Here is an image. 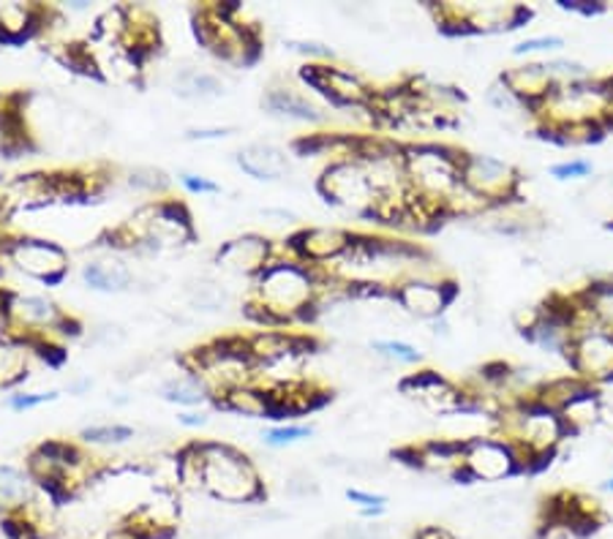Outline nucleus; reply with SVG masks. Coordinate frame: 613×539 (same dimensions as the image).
I'll list each match as a JSON object with an SVG mask.
<instances>
[{"mask_svg":"<svg viewBox=\"0 0 613 539\" xmlns=\"http://www.w3.org/2000/svg\"><path fill=\"white\" fill-rule=\"evenodd\" d=\"M499 83L516 93L520 101L529 104L531 112L540 107L542 98L553 88V79L548 74L546 63H524V66L507 68V72L499 74Z\"/></svg>","mask_w":613,"mask_h":539,"instance_id":"16","label":"nucleus"},{"mask_svg":"<svg viewBox=\"0 0 613 539\" xmlns=\"http://www.w3.org/2000/svg\"><path fill=\"white\" fill-rule=\"evenodd\" d=\"M57 398V390H47V392H20V396H11L9 398V409L14 411H31L39 409V406L52 403Z\"/></svg>","mask_w":613,"mask_h":539,"instance_id":"33","label":"nucleus"},{"mask_svg":"<svg viewBox=\"0 0 613 539\" xmlns=\"http://www.w3.org/2000/svg\"><path fill=\"white\" fill-rule=\"evenodd\" d=\"M300 79L309 88L320 93V96H325L327 101L335 104V107H374V90L363 83L361 74L349 72V68L327 66V63H309L300 72Z\"/></svg>","mask_w":613,"mask_h":539,"instance_id":"8","label":"nucleus"},{"mask_svg":"<svg viewBox=\"0 0 613 539\" xmlns=\"http://www.w3.org/2000/svg\"><path fill=\"white\" fill-rule=\"evenodd\" d=\"M352 237L355 235L341 226H309L289 237L287 257L311 265V268H325L349 248Z\"/></svg>","mask_w":613,"mask_h":539,"instance_id":"11","label":"nucleus"},{"mask_svg":"<svg viewBox=\"0 0 613 539\" xmlns=\"http://www.w3.org/2000/svg\"><path fill=\"white\" fill-rule=\"evenodd\" d=\"M172 90L186 101H211V98L227 93V83L222 79V74L200 66H186L175 68V74H172Z\"/></svg>","mask_w":613,"mask_h":539,"instance_id":"19","label":"nucleus"},{"mask_svg":"<svg viewBox=\"0 0 613 539\" xmlns=\"http://www.w3.org/2000/svg\"><path fill=\"white\" fill-rule=\"evenodd\" d=\"M564 46L562 36H535V39H524L513 46V55H537V52H557Z\"/></svg>","mask_w":613,"mask_h":539,"instance_id":"30","label":"nucleus"},{"mask_svg":"<svg viewBox=\"0 0 613 539\" xmlns=\"http://www.w3.org/2000/svg\"><path fill=\"white\" fill-rule=\"evenodd\" d=\"M283 491H287L292 498H309V496L320 494V485H316V479L311 477L309 472H292L287 477Z\"/></svg>","mask_w":613,"mask_h":539,"instance_id":"31","label":"nucleus"},{"mask_svg":"<svg viewBox=\"0 0 613 539\" xmlns=\"http://www.w3.org/2000/svg\"><path fill=\"white\" fill-rule=\"evenodd\" d=\"M551 177L553 180H583L592 175V161H583V159H570V161H562V164H553L551 170Z\"/></svg>","mask_w":613,"mask_h":539,"instance_id":"32","label":"nucleus"},{"mask_svg":"<svg viewBox=\"0 0 613 539\" xmlns=\"http://www.w3.org/2000/svg\"><path fill=\"white\" fill-rule=\"evenodd\" d=\"M191 450L200 466L202 494L227 507L262 502V474L240 448L229 442H194Z\"/></svg>","mask_w":613,"mask_h":539,"instance_id":"2","label":"nucleus"},{"mask_svg":"<svg viewBox=\"0 0 613 539\" xmlns=\"http://www.w3.org/2000/svg\"><path fill=\"white\" fill-rule=\"evenodd\" d=\"M346 498L361 509L363 518L374 520L379 515H385L387 509V496L385 494H374V491H361V488H346Z\"/></svg>","mask_w":613,"mask_h":539,"instance_id":"29","label":"nucleus"},{"mask_svg":"<svg viewBox=\"0 0 613 539\" xmlns=\"http://www.w3.org/2000/svg\"><path fill=\"white\" fill-rule=\"evenodd\" d=\"M104 539H140V537H137L131 529H126V526H118V529H112L109 535H104Z\"/></svg>","mask_w":613,"mask_h":539,"instance_id":"41","label":"nucleus"},{"mask_svg":"<svg viewBox=\"0 0 613 539\" xmlns=\"http://www.w3.org/2000/svg\"><path fill=\"white\" fill-rule=\"evenodd\" d=\"M33 344L22 338H0V387H11L28 376Z\"/></svg>","mask_w":613,"mask_h":539,"instance_id":"21","label":"nucleus"},{"mask_svg":"<svg viewBox=\"0 0 613 539\" xmlns=\"http://www.w3.org/2000/svg\"><path fill=\"white\" fill-rule=\"evenodd\" d=\"M372 355L385 365H418L423 359V352L401 338H374Z\"/></svg>","mask_w":613,"mask_h":539,"instance_id":"25","label":"nucleus"},{"mask_svg":"<svg viewBox=\"0 0 613 539\" xmlns=\"http://www.w3.org/2000/svg\"><path fill=\"white\" fill-rule=\"evenodd\" d=\"M137 431L131 425H120V422H101V425H88L79 431V439L90 448H126L135 442Z\"/></svg>","mask_w":613,"mask_h":539,"instance_id":"24","label":"nucleus"},{"mask_svg":"<svg viewBox=\"0 0 613 539\" xmlns=\"http://www.w3.org/2000/svg\"><path fill=\"white\" fill-rule=\"evenodd\" d=\"M227 134H229L227 129H194L189 131V139H222Z\"/></svg>","mask_w":613,"mask_h":539,"instance_id":"40","label":"nucleus"},{"mask_svg":"<svg viewBox=\"0 0 613 539\" xmlns=\"http://www.w3.org/2000/svg\"><path fill=\"white\" fill-rule=\"evenodd\" d=\"M262 107L276 118L294 120V123H322L327 118L322 107L292 88H273L262 98Z\"/></svg>","mask_w":613,"mask_h":539,"instance_id":"17","label":"nucleus"},{"mask_svg":"<svg viewBox=\"0 0 613 539\" xmlns=\"http://www.w3.org/2000/svg\"><path fill=\"white\" fill-rule=\"evenodd\" d=\"M461 183L474 200L483 202L485 211H496L518 200L520 172L510 161L496 159V155L464 153L461 155Z\"/></svg>","mask_w":613,"mask_h":539,"instance_id":"3","label":"nucleus"},{"mask_svg":"<svg viewBox=\"0 0 613 539\" xmlns=\"http://www.w3.org/2000/svg\"><path fill=\"white\" fill-rule=\"evenodd\" d=\"M283 46L292 52H298V55H305V57H316V61H333L335 52L331 46L320 44V42H305V39H289V42H283Z\"/></svg>","mask_w":613,"mask_h":539,"instance_id":"34","label":"nucleus"},{"mask_svg":"<svg viewBox=\"0 0 613 539\" xmlns=\"http://www.w3.org/2000/svg\"><path fill=\"white\" fill-rule=\"evenodd\" d=\"M455 298H459V289L444 278H409L392 289V303L423 322L448 316V309L455 303Z\"/></svg>","mask_w":613,"mask_h":539,"instance_id":"9","label":"nucleus"},{"mask_svg":"<svg viewBox=\"0 0 613 539\" xmlns=\"http://www.w3.org/2000/svg\"><path fill=\"white\" fill-rule=\"evenodd\" d=\"M181 185L189 191V194H196V196H216V194H222V185L213 183V180H207V177H202V175H194V172H183Z\"/></svg>","mask_w":613,"mask_h":539,"instance_id":"35","label":"nucleus"},{"mask_svg":"<svg viewBox=\"0 0 613 539\" xmlns=\"http://www.w3.org/2000/svg\"><path fill=\"white\" fill-rule=\"evenodd\" d=\"M583 311H587L589 319H592L598 327L611 330L613 333V281H598V283H589L581 294Z\"/></svg>","mask_w":613,"mask_h":539,"instance_id":"23","label":"nucleus"},{"mask_svg":"<svg viewBox=\"0 0 613 539\" xmlns=\"http://www.w3.org/2000/svg\"><path fill=\"white\" fill-rule=\"evenodd\" d=\"M316 188H320V194L325 196V202H331L333 207H341V211H349L363 218H372L374 207H377L379 202L372 175H368L366 164H363L357 155L355 159L331 161L327 170L322 172Z\"/></svg>","mask_w":613,"mask_h":539,"instance_id":"4","label":"nucleus"},{"mask_svg":"<svg viewBox=\"0 0 613 539\" xmlns=\"http://www.w3.org/2000/svg\"><path fill=\"white\" fill-rule=\"evenodd\" d=\"M79 281H83L90 292L120 294L135 287L137 276L135 268L129 265V259L120 257L118 251H109L96 259H88V262L79 268Z\"/></svg>","mask_w":613,"mask_h":539,"instance_id":"13","label":"nucleus"},{"mask_svg":"<svg viewBox=\"0 0 613 539\" xmlns=\"http://www.w3.org/2000/svg\"><path fill=\"white\" fill-rule=\"evenodd\" d=\"M159 392L166 403L183 406V409H202L207 401L216 398L211 385H207L200 374H194V370H183V374L170 376V379L159 387Z\"/></svg>","mask_w":613,"mask_h":539,"instance_id":"20","label":"nucleus"},{"mask_svg":"<svg viewBox=\"0 0 613 539\" xmlns=\"http://www.w3.org/2000/svg\"><path fill=\"white\" fill-rule=\"evenodd\" d=\"M415 539H459V537H455L450 529H444V526H426V529L418 531V537Z\"/></svg>","mask_w":613,"mask_h":539,"instance_id":"39","label":"nucleus"},{"mask_svg":"<svg viewBox=\"0 0 613 539\" xmlns=\"http://www.w3.org/2000/svg\"><path fill=\"white\" fill-rule=\"evenodd\" d=\"M178 425L183 428H205L211 425V414L205 409H189L178 414Z\"/></svg>","mask_w":613,"mask_h":539,"instance_id":"38","label":"nucleus"},{"mask_svg":"<svg viewBox=\"0 0 613 539\" xmlns=\"http://www.w3.org/2000/svg\"><path fill=\"white\" fill-rule=\"evenodd\" d=\"M126 341L123 330L115 327V324H104V327H96L94 335H90V344L101 346V349H115Z\"/></svg>","mask_w":613,"mask_h":539,"instance_id":"36","label":"nucleus"},{"mask_svg":"<svg viewBox=\"0 0 613 539\" xmlns=\"http://www.w3.org/2000/svg\"><path fill=\"white\" fill-rule=\"evenodd\" d=\"M320 292H322V270L311 265L298 262L287 257L268 265L251 287L248 311L268 324H289L298 319H311L320 314Z\"/></svg>","mask_w":613,"mask_h":539,"instance_id":"1","label":"nucleus"},{"mask_svg":"<svg viewBox=\"0 0 613 539\" xmlns=\"http://www.w3.org/2000/svg\"><path fill=\"white\" fill-rule=\"evenodd\" d=\"M603 411L605 401L592 385H587L559 409V417H562L567 433H583L603 422Z\"/></svg>","mask_w":613,"mask_h":539,"instance_id":"18","label":"nucleus"},{"mask_svg":"<svg viewBox=\"0 0 613 539\" xmlns=\"http://www.w3.org/2000/svg\"><path fill=\"white\" fill-rule=\"evenodd\" d=\"M237 166L246 172L248 177L262 180V183H276L283 180L292 170L289 153L273 142H251L246 148L237 150Z\"/></svg>","mask_w":613,"mask_h":539,"instance_id":"14","label":"nucleus"},{"mask_svg":"<svg viewBox=\"0 0 613 539\" xmlns=\"http://www.w3.org/2000/svg\"><path fill=\"white\" fill-rule=\"evenodd\" d=\"M39 483L28 468L0 466V513L9 520H20L36 504Z\"/></svg>","mask_w":613,"mask_h":539,"instance_id":"15","label":"nucleus"},{"mask_svg":"<svg viewBox=\"0 0 613 539\" xmlns=\"http://www.w3.org/2000/svg\"><path fill=\"white\" fill-rule=\"evenodd\" d=\"M6 257L17 270L36 278L44 287H57L68 276V254L47 237H17L6 242Z\"/></svg>","mask_w":613,"mask_h":539,"instance_id":"6","label":"nucleus"},{"mask_svg":"<svg viewBox=\"0 0 613 539\" xmlns=\"http://www.w3.org/2000/svg\"><path fill=\"white\" fill-rule=\"evenodd\" d=\"M485 101H488V107H494V112L505 115V118H535V112H531L529 104L520 101L516 93H513L510 88H505L499 79H496V83L485 90Z\"/></svg>","mask_w":613,"mask_h":539,"instance_id":"26","label":"nucleus"},{"mask_svg":"<svg viewBox=\"0 0 613 539\" xmlns=\"http://www.w3.org/2000/svg\"><path fill=\"white\" fill-rule=\"evenodd\" d=\"M524 472V457L502 436H477L464 442V477L470 483H502Z\"/></svg>","mask_w":613,"mask_h":539,"instance_id":"5","label":"nucleus"},{"mask_svg":"<svg viewBox=\"0 0 613 539\" xmlns=\"http://www.w3.org/2000/svg\"><path fill=\"white\" fill-rule=\"evenodd\" d=\"M276 259V246L262 235H240L216 251V268L229 278H257Z\"/></svg>","mask_w":613,"mask_h":539,"instance_id":"12","label":"nucleus"},{"mask_svg":"<svg viewBox=\"0 0 613 539\" xmlns=\"http://www.w3.org/2000/svg\"><path fill=\"white\" fill-rule=\"evenodd\" d=\"M126 185H129L131 191H137V194H166L172 185V180L166 177L164 170H159V166H135V170H129V175H126Z\"/></svg>","mask_w":613,"mask_h":539,"instance_id":"27","label":"nucleus"},{"mask_svg":"<svg viewBox=\"0 0 613 539\" xmlns=\"http://www.w3.org/2000/svg\"><path fill=\"white\" fill-rule=\"evenodd\" d=\"M572 376L587 385H605L613 381V333L611 330L589 324L572 335L570 352H567Z\"/></svg>","mask_w":613,"mask_h":539,"instance_id":"7","label":"nucleus"},{"mask_svg":"<svg viewBox=\"0 0 613 539\" xmlns=\"http://www.w3.org/2000/svg\"><path fill=\"white\" fill-rule=\"evenodd\" d=\"M259 218L273 226H298L300 222L298 213L287 211V207H265V211H259Z\"/></svg>","mask_w":613,"mask_h":539,"instance_id":"37","label":"nucleus"},{"mask_svg":"<svg viewBox=\"0 0 613 539\" xmlns=\"http://www.w3.org/2000/svg\"><path fill=\"white\" fill-rule=\"evenodd\" d=\"M186 300L191 309L200 311V314H218V311L227 309L233 294H229V289L224 287L222 281H213V278H196V281L189 283Z\"/></svg>","mask_w":613,"mask_h":539,"instance_id":"22","label":"nucleus"},{"mask_svg":"<svg viewBox=\"0 0 613 539\" xmlns=\"http://www.w3.org/2000/svg\"><path fill=\"white\" fill-rule=\"evenodd\" d=\"M398 390H401V396H407L409 401L423 406L426 411H431V414L437 417H450L470 403V396H466L459 385H453L448 376L437 374V370L409 374L407 379H401Z\"/></svg>","mask_w":613,"mask_h":539,"instance_id":"10","label":"nucleus"},{"mask_svg":"<svg viewBox=\"0 0 613 539\" xmlns=\"http://www.w3.org/2000/svg\"><path fill=\"white\" fill-rule=\"evenodd\" d=\"M314 436V428L311 425H300V422H281V425L268 428L262 431V444L270 450H283L292 448V444L305 442V439Z\"/></svg>","mask_w":613,"mask_h":539,"instance_id":"28","label":"nucleus"}]
</instances>
